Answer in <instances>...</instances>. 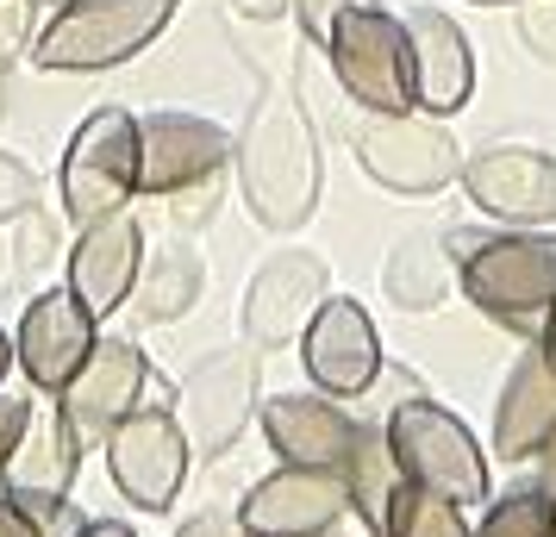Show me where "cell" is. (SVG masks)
Instances as JSON below:
<instances>
[{"mask_svg":"<svg viewBox=\"0 0 556 537\" xmlns=\"http://www.w3.org/2000/svg\"><path fill=\"white\" fill-rule=\"evenodd\" d=\"M238 188H244V206L269 231H301L319 206V144H313V126L294 94H269L256 106V119L238 138Z\"/></svg>","mask_w":556,"mask_h":537,"instance_id":"1","label":"cell"},{"mask_svg":"<svg viewBox=\"0 0 556 537\" xmlns=\"http://www.w3.org/2000/svg\"><path fill=\"white\" fill-rule=\"evenodd\" d=\"M456 256L463 294L488 319L544 332V312L556 301V231L544 226H513V231H444Z\"/></svg>","mask_w":556,"mask_h":537,"instance_id":"2","label":"cell"},{"mask_svg":"<svg viewBox=\"0 0 556 537\" xmlns=\"http://www.w3.org/2000/svg\"><path fill=\"white\" fill-rule=\"evenodd\" d=\"M176 20V0H63L31 38L38 69H113L156 44V31Z\"/></svg>","mask_w":556,"mask_h":537,"instance_id":"3","label":"cell"},{"mask_svg":"<svg viewBox=\"0 0 556 537\" xmlns=\"http://www.w3.org/2000/svg\"><path fill=\"white\" fill-rule=\"evenodd\" d=\"M388 444H394V462H401V482L444 494L456 507L488 500V457H481L476 432L456 412L431 407L426 394H406L401 407L388 412Z\"/></svg>","mask_w":556,"mask_h":537,"instance_id":"4","label":"cell"},{"mask_svg":"<svg viewBox=\"0 0 556 537\" xmlns=\"http://www.w3.org/2000/svg\"><path fill=\"white\" fill-rule=\"evenodd\" d=\"M356 163L381 188H394V194H438V188H451L463 176V144L426 106L363 113V126H356Z\"/></svg>","mask_w":556,"mask_h":537,"instance_id":"5","label":"cell"},{"mask_svg":"<svg viewBox=\"0 0 556 537\" xmlns=\"http://www.w3.org/2000/svg\"><path fill=\"white\" fill-rule=\"evenodd\" d=\"M56 188H63V213L76 226H94L138 194V119L126 106H101L81 119L63 151Z\"/></svg>","mask_w":556,"mask_h":537,"instance_id":"6","label":"cell"},{"mask_svg":"<svg viewBox=\"0 0 556 537\" xmlns=\"http://www.w3.org/2000/svg\"><path fill=\"white\" fill-rule=\"evenodd\" d=\"M331 76L344 81L363 113H401L413 106V51H406V20L376 7H351L326 38Z\"/></svg>","mask_w":556,"mask_h":537,"instance_id":"7","label":"cell"},{"mask_svg":"<svg viewBox=\"0 0 556 537\" xmlns=\"http://www.w3.org/2000/svg\"><path fill=\"white\" fill-rule=\"evenodd\" d=\"M188 432L169 407H138L106 432V475L131 507L169 512L188 482Z\"/></svg>","mask_w":556,"mask_h":537,"instance_id":"8","label":"cell"},{"mask_svg":"<svg viewBox=\"0 0 556 537\" xmlns=\"http://www.w3.org/2000/svg\"><path fill=\"white\" fill-rule=\"evenodd\" d=\"M351 512V475L344 469H301L281 462L276 475L238 500V519L251 537H319Z\"/></svg>","mask_w":556,"mask_h":537,"instance_id":"9","label":"cell"},{"mask_svg":"<svg viewBox=\"0 0 556 537\" xmlns=\"http://www.w3.org/2000/svg\"><path fill=\"white\" fill-rule=\"evenodd\" d=\"M238 151V138L194 113H151L138 119V194H181L206 188Z\"/></svg>","mask_w":556,"mask_h":537,"instance_id":"10","label":"cell"},{"mask_svg":"<svg viewBox=\"0 0 556 537\" xmlns=\"http://www.w3.org/2000/svg\"><path fill=\"white\" fill-rule=\"evenodd\" d=\"M463 188L506 226H556V156L526 144H488L463 156Z\"/></svg>","mask_w":556,"mask_h":537,"instance_id":"11","label":"cell"},{"mask_svg":"<svg viewBox=\"0 0 556 537\" xmlns=\"http://www.w3.org/2000/svg\"><path fill=\"white\" fill-rule=\"evenodd\" d=\"M301 362L313 387L331 394V400H356L381 382V337H376V319L356 307L351 294L331 301L313 312V325L301 332Z\"/></svg>","mask_w":556,"mask_h":537,"instance_id":"12","label":"cell"},{"mask_svg":"<svg viewBox=\"0 0 556 537\" xmlns=\"http://www.w3.org/2000/svg\"><path fill=\"white\" fill-rule=\"evenodd\" d=\"M326 256L313 251H276L244 287V337L256 350H281L313 325V312L326 307Z\"/></svg>","mask_w":556,"mask_h":537,"instance_id":"13","label":"cell"},{"mask_svg":"<svg viewBox=\"0 0 556 537\" xmlns=\"http://www.w3.org/2000/svg\"><path fill=\"white\" fill-rule=\"evenodd\" d=\"M94 325H101V319L81 307L70 287H45L26 307V319H20V337H13V357L26 369V382L56 400L63 387L76 382L81 362L94 357V344H101Z\"/></svg>","mask_w":556,"mask_h":537,"instance_id":"14","label":"cell"},{"mask_svg":"<svg viewBox=\"0 0 556 537\" xmlns=\"http://www.w3.org/2000/svg\"><path fill=\"white\" fill-rule=\"evenodd\" d=\"M256 412V350H213L181 387V432L194 444V457L231 450Z\"/></svg>","mask_w":556,"mask_h":537,"instance_id":"15","label":"cell"},{"mask_svg":"<svg viewBox=\"0 0 556 537\" xmlns=\"http://www.w3.org/2000/svg\"><path fill=\"white\" fill-rule=\"evenodd\" d=\"M144 387H151V362L131 337H101L94 357L76 369V382L56 394V407L70 412L81 444H106V432L144 407Z\"/></svg>","mask_w":556,"mask_h":537,"instance_id":"16","label":"cell"},{"mask_svg":"<svg viewBox=\"0 0 556 537\" xmlns=\"http://www.w3.org/2000/svg\"><path fill=\"white\" fill-rule=\"evenodd\" d=\"M138 269H144V226L131 219L126 206L106 213L94 226H76V251H70V294L81 307L106 319L131 301L138 287Z\"/></svg>","mask_w":556,"mask_h":537,"instance_id":"17","label":"cell"},{"mask_svg":"<svg viewBox=\"0 0 556 537\" xmlns=\"http://www.w3.org/2000/svg\"><path fill=\"white\" fill-rule=\"evenodd\" d=\"M76 469H81V437L70 425V412L56 407L51 394H45V407L31 400L26 432L13 444V457L0 462V487L26 507H45V500H70Z\"/></svg>","mask_w":556,"mask_h":537,"instance_id":"18","label":"cell"},{"mask_svg":"<svg viewBox=\"0 0 556 537\" xmlns=\"http://www.w3.org/2000/svg\"><path fill=\"white\" fill-rule=\"evenodd\" d=\"M406 51H413V106H426L438 119H451L476 94V56L469 38L451 13L438 7H413L406 13Z\"/></svg>","mask_w":556,"mask_h":537,"instance_id":"19","label":"cell"},{"mask_svg":"<svg viewBox=\"0 0 556 537\" xmlns=\"http://www.w3.org/2000/svg\"><path fill=\"white\" fill-rule=\"evenodd\" d=\"M356 425L344 407H331V394H276L263 400V437L281 462H301V469H344L356 444Z\"/></svg>","mask_w":556,"mask_h":537,"instance_id":"20","label":"cell"},{"mask_svg":"<svg viewBox=\"0 0 556 537\" xmlns=\"http://www.w3.org/2000/svg\"><path fill=\"white\" fill-rule=\"evenodd\" d=\"M551 437H556V362L538 344V350H526V357L513 362V375L501 387V407H494V457L526 462Z\"/></svg>","mask_w":556,"mask_h":537,"instance_id":"21","label":"cell"},{"mask_svg":"<svg viewBox=\"0 0 556 537\" xmlns=\"http://www.w3.org/2000/svg\"><path fill=\"white\" fill-rule=\"evenodd\" d=\"M451 269H456V256H451V244H444V231L419 226L388 251L381 287H388V301H394L401 312H431L444 294H451Z\"/></svg>","mask_w":556,"mask_h":537,"instance_id":"22","label":"cell"},{"mask_svg":"<svg viewBox=\"0 0 556 537\" xmlns=\"http://www.w3.org/2000/svg\"><path fill=\"white\" fill-rule=\"evenodd\" d=\"M206 287V269H201V251H188V244H163V251L138 269V287H131V307L144 312L151 325H169L181 312L201 301Z\"/></svg>","mask_w":556,"mask_h":537,"instance_id":"23","label":"cell"},{"mask_svg":"<svg viewBox=\"0 0 556 537\" xmlns=\"http://www.w3.org/2000/svg\"><path fill=\"white\" fill-rule=\"evenodd\" d=\"M344 475H351V507L363 512V525L381 532L388 525V507H394V487H401V462H394V444H388V419L381 425H356Z\"/></svg>","mask_w":556,"mask_h":537,"instance_id":"24","label":"cell"},{"mask_svg":"<svg viewBox=\"0 0 556 537\" xmlns=\"http://www.w3.org/2000/svg\"><path fill=\"white\" fill-rule=\"evenodd\" d=\"M381 537H476V532L463 525V507H456V500L401 482V487H394V507H388Z\"/></svg>","mask_w":556,"mask_h":537,"instance_id":"25","label":"cell"},{"mask_svg":"<svg viewBox=\"0 0 556 537\" xmlns=\"http://www.w3.org/2000/svg\"><path fill=\"white\" fill-rule=\"evenodd\" d=\"M476 537H556V494L544 482L513 487V494H501V500L488 507Z\"/></svg>","mask_w":556,"mask_h":537,"instance_id":"26","label":"cell"},{"mask_svg":"<svg viewBox=\"0 0 556 537\" xmlns=\"http://www.w3.org/2000/svg\"><path fill=\"white\" fill-rule=\"evenodd\" d=\"M31 201H38V176H31V169H26L13 151H0V226L26 219Z\"/></svg>","mask_w":556,"mask_h":537,"instance_id":"27","label":"cell"},{"mask_svg":"<svg viewBox=\"0 0 556 537\" xmlns=\"http://www.w3.org/2000/svg\"><path fill=\"white\" fill-rule=\"evenodd\" d=\"M31 0H0V69L31 51Z\"/></svg>","mask_w":556,"mask_h":537,"instance_id":"28","label":"cell"},{"mask_svg":"<svg viewBox=\"0 0 556 537\" xmlns=\"http://www.w3.org/2000/svg\"><path fill=\"white\" fill-rule=\"evenodd\" d=\"M288 7H294V20H301L306 38H313V44H326L331 26H338L351 7H376V0H288Z\"/></svg>","mask_w":556,"mask_h":537,"instance_id":"29","label":"cell"},{"mask_svg":"<svg viewBox=\"0 0 556 537\" xmlns=\"http://www.w3.org/2000/svg\"><path fill=\"white\" fill-rule=\"evenodd\" d=\"M26 419H31V400H20V394L0 387V462L13 457V444H20V432H26Z\"/></svg>","mask_w":556,"mask_h":537,"instance_id":"30","label":"cell"},{"mask_svg":"<svg viewBox=\"0 0 556 537\" xmlns=\"http://www.w3.org/2000/svg\"><path fill=\"white\" fill-rule=\"evenodd\" d=\"M0 537H45L38 512H31L26 500H13L7 487H0Z\"/></svg>","mask_w":556,"mask_h":537,"instance_id":"31","label":"cell"},{"mask_svg":"<svg viewBox=\"0 0 556 537\" xmlns=\"http://www.w3.org/2000/svg\"><path fill=\"white\" fill-rule=\"evenodd\" d=\"M176 537H251V532H244V519H238V512H194Z\"/></svg>","mask_w":556,"mask_h":537,"instance_id":"32","label":"cell"},{"mask_svg":"<svg viewBox=\"0 0 556 537\" xmlns=\"http://www.w3.org/2000/svg\"><path fill=\"white\" fill-rule=\"evenodd\" d=\"M76 537H138V532H131V525H119V519H88Z\"/></svg>","mask_w":556,"mask_h":537,"instance_id":"33","label":"cell"},{"mask_svg":"<svg viewBox=\"0 0 556 537\" xmlns=\"http://www.w3.org/2000/svg\"><path fill=\"white\" fill-rule=\"evenodd\" d=\"M231 7H244L251 20H276V13H288V0H231Z\"/></svg>","mask_w":556,"mask_h":537,"instance_id":"34","label":"cell"},{"mask_svg":"<svg viewBox=\"0 0 556 537\" xmlns=\"http://www.w3.org/2000/svg\"><path fill=\"white\" fill-rule=\"evenodd\" d=\"M538 457H544V469H538V482H544V487L556 494V437L544 444V450H538Z\"/></svg>","mask_w":556,"mask_h":537,"instance_id":"35","label":"cell"},{"mask_svg":"<svg viewBox=\"0 0 556 537\" xmlns=\"http://www.w3.org/2000/svg\"><path fill=\"white\" fill-rule=\"evenodd\" d=\"M538 344H544V357L556 362V301H551V312H544V332H538Z\"/></svg>","mask_w":556,"mask_h":537,"instance_id":"36","label":"cell"},{"mask_svg":"<svg viewBox=\"0 0 556 537\" xmlns=\"http://www.w3.org/2000/svg\"><path fill=\"white\" fill-rule=\"evenodd\" d=\"M13 362H20V357H13V344H7V332H0V382H7V369H13Z\"/></svg>","mask_w":556,"mask_h":537,"instance_id":"37","label":"cell"},{"mask_svg":"<svg viewBox=\"0 0 556 537\" xmlns=\"http://www.w3.org/2000/svg\"><path fill=\"white\" fill-rule=\"evenodd\" d=\"M476 7H519V0H476Z\"/></svg>","mask_w":556,"mask_h":537,"instance_id":"38","label":"cell"},{"mask_svg":"<svg viewBox=\"0 0 556 537\" xmlns=\"http://www.w3.org/2000/svg\"><path fill=\"white\" fill-rule=\"evenodd\" d=\"M369 537H381V532H369Z\"/></svg>","mask_w":556,"mask_h":537,"instance_id":"39","label":"cell"},{"mask_svg":"<svg viewBox=\"0 0 556 537\" xmlns=\"http://www.w3.org/2000/svg\"><path fill=\"white\" fill-rule=\"evenodd\" d=\"M56 7H63V0H56Z\"/></svg>","mask_w":556,"mask_h":537,"instance_id":"40","label":"cell"}]
</instances>
